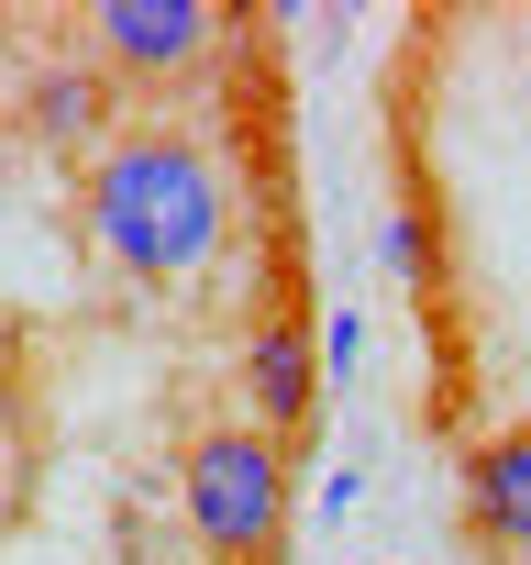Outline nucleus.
Wrapping results in <instances>:
<instances>
[{
	"label": "nucleus",
	"mask_w": 531,
	"mask_h": 565,
	"mask_svg": "<svg viewBox=\"0 0 531 565\" xmlns=\"http://www.w3.org/2000/svg\"><path fill=\"white\" fill-rule=\"evenodd\" d=\"M100 111H111V78H89V67H45V78L23 89V122H34L45 145H78V134H100Z\"/></svg>",
	"instance_id": "obj_6"
},
{
	"label": "nucleus",
	"mask_w": 531,
	"mask_h": 565,
	"mask_svg": "<svg viewBox=\"0 0 531 565\" xmlns=\"http://www.w3.org/2000/svg\"><path fill=\"white\" fill-rule=\"evenodd\" d=\"M243 399H254V433H300L311 399H322V355L289 322H254L243 333Z\"/></svg>",
	"instance_id": "obj_4"
},
{
	"label": "nucleus",
	"mask_w": 531,
	"mask_h": 565,
	"mask_svg": "<svg viewBox=\"0 0 531 565\" xmlns=\"http://www.w3.org/2000/svg\"><path fill=\"white\" fill-rule=\"evenodd\" d=\"M322 366H366V311H333L322 322Z\"/></svg>",
	"instance_id": "obj_8"
},
{
	"label": "nucleus",
	"mask_w": 531,
	"mask_h": 565,
	"mask_svg": "<svg viewBox=\"0 0 531 565\" xmlns=\"http://www.w3.org/2000/svg\"><path fill=\"white\" fill-rule=\"evenodd\" d=\"M388 266H399V277H432V211H421V200L388 211Z\"/></svg>",
	"instance_id": "obj_7"
},
{
	"label": "nucleus",
	"mask_w": 531,
	"mask_h": 565,
	"mask_svg": "<svg viewBox=\"0 0 531 565\" xmlns=\"http://www.w3.org/2000/svg\"><path fill=\"white\" fill-rule=\"evenodd\" d=\"M465 521H476L487 554H509V543L531 532V433L476 444V466H465Z\"/></svg>",
	"instance_id": "obj_5"
},
{
	"label": "nucleus",
	"mask_w": 531,
	"mask_h": 565,
	"mask_svg": "<svg viewBox=\"0 0 531 565\" xmlns=\"http://www.w3.org/2000/svg\"><path fill=\"white\" fill-rule=\"evenodd\" d=\"M89 34H100V56H111V67L166 78V67H188V56L210 45V12H199V0H100Z\"/></svg>",
	"instance_id": "obj_3"
},
{
	"label": "nucleus",
	"mask_w": 531,
	"mask_h": 565,
	"mask_svg": "<svg viewBox=\"0 0 531 565\" xmlns=\"http://www.w3.org/2000/svg\"><path fill=\"white\" fill-rule=\"evenodd\" d=\"M509 565H531V532H520V543H509Z\"/></svg>",
	"instance_id": "obj_9"
},
{
	"label": "nucleus",
	"mask_w": 531,
	"mask_h": 565,
	"mask_svg": "<svg viewBox=\"0 0 531 565\" xmlns=\"http://www.w3.org/2000/svg\"><path fill=\"white\" fill-rule=\"evenodd\" d=\"M89 222H100V255L133 266V277H199L221 255V222H232V189L221 167L144 122V134H111L100 145V178H89Z\"/></svg>",
	"instance_id": "obj_1"
},
{
	"label": "nucleus",
	"mask_w": 531,
	"mask_h": 565,
	"mask_svg": "<svg viewBox=\"0 0 531 565\" xmlns=\"http://www.w3.org/2000/svg\"><path fill=\"white\" fill-rule=\"evenodd\" d=\"M289 521V444L254 433V422H221L188 444V532L210 554H266Z\"/></svg>",
	"instance_id": "obj_2"
}]
</instances>
